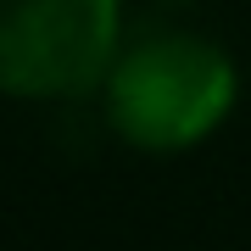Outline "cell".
<instances>
[{"label": "cell", "instance_id": "6da1fadb", "mask_svg": "<svg viewBox=\"0 0 251 251\" xmlns=\"http://www.w3.org/2000/svg\"><path fill=\"white\" fill-rule=\"evenodd\" d=\"M100 117L128 151L179 156L218 134L240 106V67L229 45L196 28L128 34L100 78Z\"/></svg>", "mask_w": 251, "mask_h": 251}, {"label": "cell", "instance_id": "7a4b0ae2", "mask_svg": "<svg viewBox=\"0 0 251 251\" xmlns=\"http://www.w3.org/2000/svg\"><path fill=\"white\" fill-rule=\"evenodd\" d=\"M123 39V0H0V95L84 100Z\"/></svg>", "mask_w": 251, "mask_h": 251}, {"label": "cell", "instance_id": "3957f363", "mask_svg": "<svg viewBox=\"0 0 251 251\" xmlns=\"http://www.w3.org/2000/svg\"><path fill=\"white\" fill-rule=\"evenodd\" d=\"M162 6H201V0H162Z\"/></svg>", "mask_w": 251, "mask_h": 251}]
</instances>
